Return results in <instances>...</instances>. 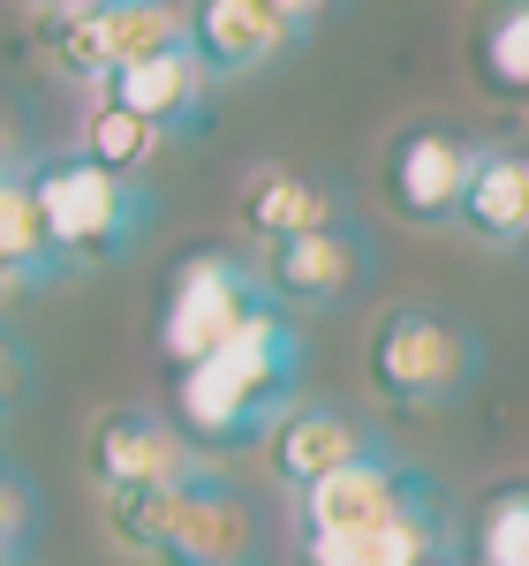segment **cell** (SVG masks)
<instances>
[{
    "label": "cell",
    "instance_id": "1",
    "mask_svg": "<svg viewBox=\"0 0 529 566\" xmlns=\"http://www.w3.org/2000/svg\"><path fill=\"white\" fill-rule=\"evenodd\" d=\"M295 386H303V333L280 303H264L220 355L175 370V431L212 453L264 446L295 408Z\"/></svg>",
    "mask_w": 529,
    "mask_h": 566
},
{
    "label": "cell",
    "instance_id": "2",
    "mask_svg": "<svg viewBox=\"0 0 529 566\" xmlns=\"http://www.w3.org/2000/svg\"><path fill=\"white\" fill-rule=\"evenodd\" d=\"M106 506V536L152 566H250L258 552V522L242 506V491L197 469L189 483L167 491H136V499H98Z\"/></svg>",
    "mask_w": 529,
    "mask_h": 566
},
{
    "label": "cell",
    "instance_id": "3",
    "mask_svg": "<svg viewBox=\"0 0 529 566\" xmlns=\"http://www.w3.org/2000/svg\"><path fill=\"white\" fill-rule=\"evenodd\" d=\"M31 205H39L45 250L61 272H98V264H122L152 227V189L129 175H106L91 167L84 151H53L31 159Z\"/></svg>",
    "mask_w": 529,
    "mask_h": 566
},
{
    "label": "cell",
    "instance_id": "4",
    "mask_svg": "<svg viewBox=\"0 0 529 566\" xmlns=\"http://www.w3.org/2000/svg\"><path fill=\"white\" fill-rule=\"evenodd\" d=\"M363 378L386 408H439L461 400L477 386V333L454 325L446 310L424 303H394L371 325V348H363Z\"/></svg>",
    "mask_w": 529,
    "mask_h": 566
},
{
    "label": "cell",
    "instance_id": "5",
    "mask_svg": "<svg viewBox=\"0 0 529 566\" xmlns=\"http://www.w3.org/2000/svg\"><path fill=\"white\" fill-rule=\"evenodd\" d=\"M181 39V0H106V8H69V15H39V53L53 76L106 91L122 69L167 53Z\"/></svg>",
    "mask_w": 529,
    "mask_h": 566
},
{
    "label": "cell",
    "instance_id": "6",
    "mask_svg": "<svg viewBox=\"0 0 529 566\" xmlns=\"http://www.w3.org/2000/svg\"><path fill=\"white\" fill-rule=\"evenodd\" d=\"M264 303H272V295H264V280L242 258L197 250V258H181L175 280H167V303H159V355H167L175 370H189V363L220 355Z\"/></svg>",
    "mask_w": 529,
    "mask_h": 566
},
{
    "label": "cell",
    "instance_id": "7",
    "mask_svg": "<svg viewBox=\"0 0 529 566\" xmlns=\"http://www.w3.org/2000/svg\"><path fill=\"white\" fill-rule=\"evenodd\" d=\"M84 469L98 483V499H136V491H167V483L197 476L189 438L152 416V408H98L84 431Z\"/></svg>",
    "mask_w": 529,
    "mask_h": 566
},
{
    "label": "cell",
    "instance_id": "8",
    "mask_svg": "<svg viewBox=\"0 0 529 566\" xmlns=\"http://www.w3.org/2000/svg\"><path fill=\"white\" fill-rule=\"evenodd\" d=\"M424 491H432V476H424V469H401L394 453L355 461L341 476L295 491V536H363V528H386V522H401Z\"/></svg>",
    "mask_w": 529,
    "mask_h": 566
},
{
    "label": "cell",
    "instance_id": "9",
    "mask_svg": "<svg viewBox=\"0 0 529 566\" xmlns=\"http://www.w3.org/2000/svg\"><path fill=\"white\" fill-rule=\"evenodd\" d=\"M469 167H477V151L454 129L416 122V129H401L394 144H386V205H394L401 219H416V227H439V219L461 212Z\"/></svg>",
    "mask_w": 529,
    "mask_h": 566
},
{
    "label": "cell",
    "instance_id": "10",
    "mask_svg": "<svg viewBox=\"0 0 529 566\" xmlns=\"http://www.w3.org/2000/svg\"><path fill=\"white\" fill-rule=\"evenodd\" d=\"M181 39L212 84H235V76H258L264 61H280L295 31L272 0H181Z\"/></svg>",
    "mask_w": 529,
    "mask_h": 566
},
{
    "label": "cell",
    "instance_id": "11",
    "mask_svg": "<svg viewBox=\"0 0 529 566\" xmlns=\"http://www.w3.org/2000/svg\"><path fill=\"white\" fill-rule=\"evenodd\" d=\"M386 446L355 423L349 408H333V400H295L288 416H280V431L264 438V461H272V483H288V491H310V483L341 476L355 461H378Z\"/></svg>",
    "mask_w": 529,
    "mask_h": 566
},
{
    "label": "cell",
    "instance_id": "12",
    "mask_svg": "<svg viewBox=\"0 0 529 566\" xmlns=\"http://www.w3.org/2000/svg\"><path fill=\"white\" fill-rule=\"evenodd\" d=\"M295 566H454V528H446L439 491H424L386 528H363V536H303Z\"/></svg>",
    "mask_w": 529,
    "mask_h": 566
},
{
    "label": "cell",
    "instance_id": "13",
    "mask_svg": "<svg viewBox=\"0 0 529 566\" xmlns=\"http://www.w3.org/2000/svg\"><path fill=\"white\" fill-rule=\"evenodd\" d=\"M363 272H371L363 234H355V227H325V234L272 242L258 280H264V295H272V303H341Z\"/></svg>",
    "mask_w": 529,
    "mask_h": 566
},
{
    "label": "cell",
    "instance_id": "14",
    "mask_svg": "<svg viewBox=\"0 0 529 566\" xmlns=\"http://www.w3.org/2000/svg\"><path fill=\"white\" fill-rule=\"evenodd\" d=\"M205 84H212V76L197 69V53H189V45H167V53L122 69L98 98L122 106V114H136L144 129H159V136H189L205 122Z\"/></svg>",
    "mask_w": 529,
    "mask_h": 566
},
{
    "label": "cell",
    "instance_id": "15",
    "mask_svg": "<svg viewBox=\"0 0 529 566\" xmlns=\"http://www.w3.org/2000/svg\"><path fill=\"white\" fill-rule=\"evenodd\" d=\"M461 234H477L485 250H522L529 242V151H477L469 189H461Z\"/></svg>",
    "mask_w": 529,
    "mask_h": 566
},
{
    "label": "cell",
    "instance_id": "16",
    "mask_svg": "<svg viewBox=\"0 0 529 566\" xmlns=\"http://www.w3.org/2000/svg\"><path fill=\"white\" fill-rule=\"evenodd\" d=\"M242 227H250L264 250H272V242L325 234V227H349V219H341V197H333L325 181L288 175V167H264V175L242 181Z\"/></svg>",
    "mask_w": 529,
    "mask_h": 566
},
{
    "label": "cell",
    "instance_id": "17",
    "mask_svg": "<svg viewBox=\"0 0 529 566\" xmlns=\"http://www.w3.org/2000/svg\"><path fill=\"white\" fill-rule=\"evenodd\" d=\"M61 280V264L45 250V227H39V205H31V159L0 175V310L23 303L31 287Z\"/></svg>",
    "mask_w": 529,
    "mask_h": 566
},
{
    "label": "cell",
    "instance_id": "18",
    "mask_svg": "<svg viewBox=\"0 0 529 566\" xmlns=\"http://www.w3.org/2000/svg\"><path fill=\"white\" fill-rule=\"evenodd\" d=\"M477 76L499 98H529V0H491L477 15Z\"/></svg>",
    "mask_w": 529,
    "mask_h": 566
},
{
    "label": "cell",
    "instance_id": "19",
    "mask_svg": "<svg viewBox=\"0 0 529 566\" xmlns=\"http://www.w3.org/2000/svg\"><path fill=\"white\" fill-rule=\"evenodd\" d=\"M159 144L167 136L159 129H144L136 114H122V106H106V98H91V114H84V136H76V151H84L91 167H106V175H144L152 159H159Z\"/></svg>",
    "mask_w": 529,
    "mask_h": 566
},
{
    "label": "cell",
    "instance_id": "20",
    "mask_svg": "<svg viewBox=\"0 0 529 566\" xmlns=\"http://www.w3.org/2000/svg\"><path fill=\"white\" fill-rule=\"evenodd\" d=\"M477 566H529V483H507L477 506Z\"/></svg>",
    "mask_w": 529,
    "mask_h": 566
},
{
    "label": "cell",
    "instance_id": "21",
    "mask_svg": "<svg viewBox=\"0 0 529 566\" xmlns=\"http://www.w3.org/2000/svg\"><path fill=\"white\" fill-rule=\"evenodd\" d=\"M31 536H39V491L15 461H0V566H23Z\"/></svg>",
    "mask_w": 529,
    "mask_h": 566
},
{
    "label": "cell",
    "instance_id": "22",
    "mask_svg": "<svg viewBox=\"0 0 529 566\" xmlns=\"http://www.w3.org/2000/svg\"><path fill=\"white\" fill-rule=\"evenodd\" d=\"M23 386H31V348L8 333V317H0V416L23 400Z\"/></svg>",
    "mask_w": 529,
    "mask_h": 566
},
{
    "label": "cell",
    "instance_id": "23",
    "mask_svg": "<svg viewBox=\"0 0 529 566\" xmlns=\"http://www.w3.org/2000/svg\"><path fill=\"white\" fill-rule=\"evenodd\" d=\"M280 15H288V31H310L318 15H325V0H272Z\"/></svg>",
    "mask_w": 529,
    "mask_h": 566
},
{
    "label": "cell",
    "instance_id": "24",
    "mask_svg": "<svg viewBox=\"0 0 529 566\" xmlns=\"http://www.w3.org/2000/svg\"><path fill=\"white\" fill-rule=\"evenodd\" d=\"M8 167H23V144H15V122H8V106H0V175Z\"/></svg>",
    "mask_w": 529,
    "mask_h": 566
},
{
    "label": "cell",
    "instance_id": "25",
    "mask_svg": "<svg viewBox=\"0 0 529 566\" xmlns=\"http://www.w3.org/2000/svg\"><path fill=\"white\" fill-rule=\"evenodd\" d=\"M31 8H39V15H61V8H69V0H31Z\"/></svg>",
    "mask_w": 529,
    "mask_h": 566
},
{
    "label": "cell",
    "instance_id": "26",
    "mask_svg": "<svg viewBox=\"0 0 529 566\" xmlns=\"http://www.w3.org/2000/svg\"><path fill=\"white\" fill-rule=\"evenodd\" d=\"M69 8H106V0H69ZM69 8H61V15H69Z\"/></svg>",
    "mask_w": 529,
    "mask_h": 566
}]
</instances>
